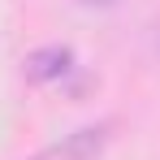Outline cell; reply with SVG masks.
I'll use <instances>...</instances> for the list:
<instances>
[{"label": "cell", "mask_w": 160, "mask_h": 160, "mask_svg": "<svg viewBox=\"0 0 160 160\" xmlns=\"http://www.w3.org/2000/svg\"><path fill=\"white\" fill-rule=\"evenodd\" d=\"M108 130H112L108 121H100V126H82V130L65 134L61 143L43 147L39 156H30V160H100L104 147H108Z\"/></svg>", "instance_id": "6da1fadb"}, {"label": "cell", "mask_w": 160, "mask_h": 160, "mask_svg": "<svg viewBox=\"0 0 160 160\" xmlns=\"http://www.w3.org/2000/svg\"><path fill=\"white\" fill-rule=\"evenodd\" d=\"M65 69H69V52H65V48H39V52H30V61H26V78L30 82L61 78Z\"/></svg>", "instance_id": "7a4b0ae2"}]
</instances>
